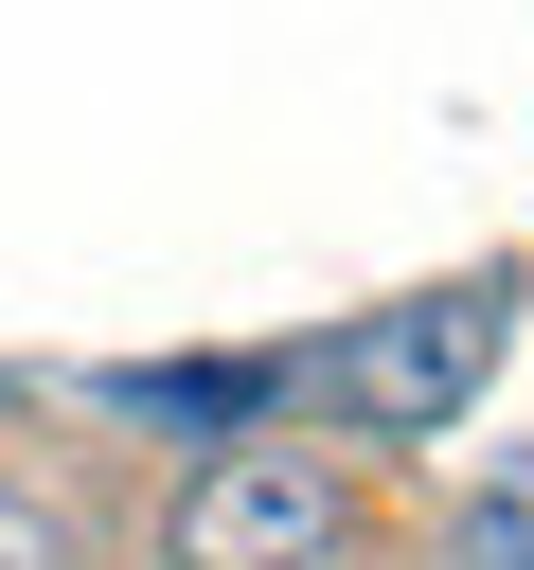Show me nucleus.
I'll list each match as a JSON object with an SVG mask.
<instances>
[{
  "instance_id": "1",
  "label": "nucleus",
  "mask_w": 534,
  "mask_h": 570,
  "mask_svg": "<svg viewBox=\"0 0 534 570\" xmlns=\"http://www.w3.org/2000/svg\"><path fill=\"white\" fill-rule=\"evenodd\" d=\"M320 534H338L320 445H231V463L178 499V570H303Z\"/></svg>"
},
{
  "instance_id": "2",
  "label": "nucleus",
  "mask_w": 534,
  "mask_h": 570,
  "mask_svg": "<svg viewBox=\"0 0 534 570\" xmlns=\"http://www.w3.org/2000/svg\"><path fill=\"white\" fill-rule=\"evenodd\" d=\"M481 356H498V285L392 303V321L338 356V410H356V428H427V410H463V392H481Z\"/></svg>"
},
{
  "instance_id": "3",
  "label": "nucleus",
  "mask_w": 534,
  "mask_h": 570,
  "mask_svg": "<svg viewBox=\"0 0 534 570\" xmlns=\"http://www.w3.org/2000/svg\"><path fill=\"white\" fill-rule=\"evenodd\" d=\"M0 570H71V517H53V499H18V481H0Z\"/></svg>"
}]
</instances>
